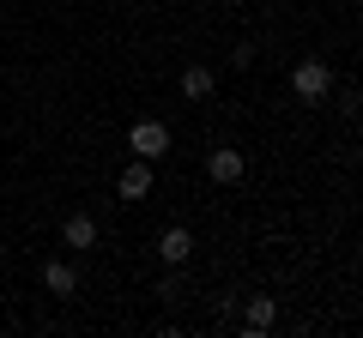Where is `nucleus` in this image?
Here are the masks:
<instances>
[{
  "label": "nucleus",
  "mask_w": 363,
  "mask_h": 338,
  "mask_svg": "<svg viewBox=\"0 0 363 338\" xmlns=\"http://www.w3.org/2000/svg\"><path fill=\"white\" fill-rule=\"evenodd\" d=\"M291 91H297L303 103H321V97L333 91V66L327 61H303L297 73H291Z\"/></svg>",
  "instance_id": "nucleus-1"
},
{
  "label": "nucleus",
  "mask_w": 363,
  "mask_h": 338,
  "mask_svg": "<svg viewBox=\"0 0 363 338\" xmlns=\"http://www.w3.org/2000/svg\"><path fill=\"white\" fill-rule=\"evenodd\" d=\"M128 145H133V157L152 163V157L169 151V127H164V121H133V127H128Z\"/></svg>",
  "instance_id": "nucleus-2"
},
{
  "label": "nucleus",
  "mask_w": 363,
  "mask_h": 338,
  "mask_svg": "<svg viewBox=\"0 0 363 338\" xmlns=\"http://www.w3.org/2000/svg\"><path fill=\"white\" fill-rule=\"evenodd\" d=\"M272 326H279V302H272V296H248V308H242V332L260 338V332H272Z\"/></svg>",
  "instance_id": "nucleus-3"
},
{
  "label": "nucleus",
  "mask_w": 363,
  "mask_h": 338,
  "mask_svg": "<svg viewBox=\"0 0 363 338\" xmlns=\"http://www.w3.org/2000/svg\"><path fill=\"white\" fill-rule=\"evenodd\" d=\"M116 194L121 199H145V194H152V169H145V157H133V163L116 175Z\"/></svg>",
  "instance_id": "nucleus-4"
},
{
  "label": "nucleus",
  "mask_w": 363,
  "mask_h": 338,
  "mask_svg": "<svg viewBox=\"0 0 363 338\" xmlns=\"http://www.w3.org/2000/svg\"><path fill=\"white\" fill-rule=\"evenodd\" d=\"M206 175H212V182H224V187L242 182V151H230V145H224V151H212V157H206Z\"/></svg>",
  "instance_id": "nucleus-5"
},
{
  "label": "nucleus",
  "mask_w": 363,
  "mask_h": 338,
  "mask_svg": "<svg viewBox=\"0 0 363 338\" xmlns=\"http://www.w3.org/2000/svg\"><path fill=\"white\" fill-rule=\"evenodd\" d=\"M43 290H49V296H73V290H79V272H73L67 260H49V266H43Z\"/></svg>",
  "instance_id": "nucleus-6"
},
{
  "label": "nucleus",
  "mask_w": 363,
  "mask_h": 338,
  "mask_svg": "<svg viewBox=\"0 0 363 338\" xmlns=\"http://www.w3.org/2000/svg\"><path fill=\"white\" fill-rule=\"evenodd\" d=\"M157 254H164L169 266H182L188 254H194V235H188V230L176 223V230H164V235H157Z\"/></svg>",
  "instance_id": "nucleus-7"
},
{
  "label": "nucleus",
  "mask_w": 363,
  "mask_h": 338,
  "mask_svg": "<svg viewBox=\"0 0 363 338\" xmlns=\"http://www.w3.org/2000/svg\"><path fill=\"white\" fill-rule=\"evenodd\" d=\"M61 242L67 247H97V223H91L85 211H73V218L61 223Z\"/></svg>",
  "instance_id": "nucleus-8"
},
{
  "label": "nucleus",
  "mask_w": 363,
  "mask_h": 338,
  "mask_svg": "<svg viewBox=\"0 0 363 338\" xmlns=\"http://www.w3.org/2000/svg\"><path fill=\"white\" fill-rule=\"evenodd\" d=\"M182 97L206 103V97H212V66H182Z\"/></svg>",
  "instance_id": "nucleus-9"
}]
</instances>
